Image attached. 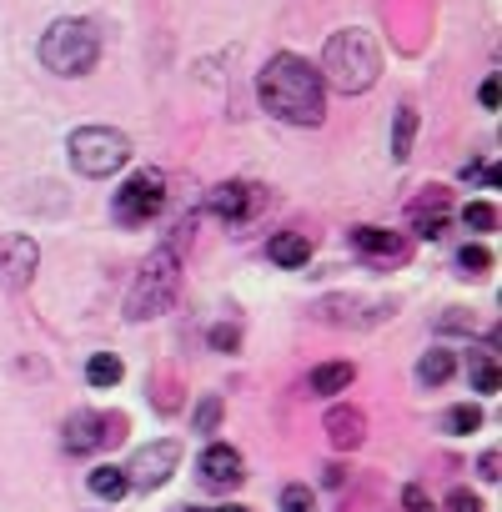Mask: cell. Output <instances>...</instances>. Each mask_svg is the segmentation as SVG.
Returning a JSON list of instances; mask_svg holds the SVG:
<instances>
[{"label":"cell","mask_w":502,"mask_h":512,"mask_svg":"<svg viewBox=\"0 0 502 512\" xmlns=\"http://www.w3.org/2000/svg\"><path fill=\"white\" fill-rule=\"evenodd\" d=\"M257 96L277 121H292V126H322V116H327L322 71H312V61H302L292 51L267 61V71L257 76Z\"/></svg>","instance_id":"6da1fadb"},{"label":"cell","mask_w":502,"mask_h":512,"mask_svg":"<svg viewBox=\"0 0 502 512\" xmlns=\"http://www.w3.org/2000/svg\"><path fill=\"white\" fill-rule=\"evenodd\" d=\"M377 76H382V51L367 31L352 26V31H337L327 41V51H322V81L327 86H337L347 96H362Z\"/></svg>","instance_id":"7a4b0ae2"},{"label":"cell","mask_w":502,"mask_h":512,"mask_svg":"<svg viewBox=\"0 0 502 512\" xmlns=\"http://www.w3.org/2000/svg\"><path fill=\"white\" fill-rule=\"evenodd\" d=\"M96 61H101V31L86 16L56 21L41 36V66L56 76H86V71H96Z\"/></svg>","instance_id":"3957f363"},{"label":"cell","mask_w":502,"mask_h":512,"mask_svg":"<svg viewBox=\"0 0 502 512\" xmlns=\"http://www.w3.org/2000/svg\"><path fill=\"white\" fill-rule=\"evenodd\" d=\"M176 287H181V251H176V246L151 251V262L141 267V277H136L131 297H126V317H131V322L161 317V312L176 302Z\"/></svg>","instance_id":"277c9868"},{"label":"cell","mask_w":502,"mask_h":512,"mask_svg":"<svg viewBox=\"0 0 502 512\" xmlns=\"http://www.w3.org/2000/svg\"><path fill=\"white\" fill-rule=\"evenodd\" d=\"M131 161V141L111 126H81L71 131V166L81 176H111Z\"/></svg>","instance_id":"5b68a950"},{"label":"cell","mask_w":502,"mask_h":512,"mask_svg":"<svg viewBox=\"0 0 502 512\" xmlns=\"http://www.w3.org/2000/svg\"><path fill=\"white\" fill-rule=\"evenodd\" d=\"M161 206H166V176L161 171H136L116 191V221L121 226H146Z\"/></svg>","instance_id":"8992f818"},{"label":"cell","mask_w":502,"mask_h":512,"mask_svg":"<svg viewBox=\"0 0 502 512\" xmlns=\"http://www.w3.org/2000/svg\"><path fill=\"white\" fill-rule=\"evenodd\" d=\"M176 462H181V447H176V442H151V447H141L121 472H126V487L151 492V487H161V482L176 472Z\"/></svg>","instance_id":"52a82bcc"},{"label":"cell","mask_w":502,"mask_h":512,"mask_svg":"<svg viewBox=\"0 0 502 512\" xmlns=\"http://www.w3.org/2000/svg\"><path fill=\"white\" fill-rule=\"evenodd\" d=\"M121 437V417H101V412H71L66 422V447L71 452H96L106 442Z\"/></svg>","instance_id":"ba28073f"},{"label":"cell","mask_w":502,"mask_h":512,"mask_svg":"<svg viewBox=\"0 0 502 512\" xmlns=\"http://www.w3.org/2000/svg\"><path fill=\"white\" fill-rule=\"evenodd\" d=\"M257 206H262V191L251 186V181H221V186L211 191V211H216L221 221H246Z\"/></svg>","instance_id":"9c48e42d"},{"label":"cell","mask_w":502,"mask_h":512,"mask_svg":"<svg viewBox=\"0 0 502 512\" xmlns=\"http://www.w3.org/2000/svg\"><path fill=\"white\" fill-rule=\"evenodd\" d=\"M447 221H452V201H447V191H427V196H417L412 201V231L417 236H427V241H437L442 231H447Z\"/></svg>","instance_id":"30bf717a"},{"label":"cell","mask_w":502,"mask_h":512,"mask_svg":"<svg viewBox=\"0 0 502 512\" xmlns=\"http://www.w3.org/2000/svg\"><path fill=\"white\" fill-rule=\"evenodd\" d=\"M36 262H41V246H36L31 236H11V241H6V262H0V272H6V287L21 292V287L31 282Z\"/></svg>","instance_id":"8fae6325"},{"label":"cell","mask_w":502,"mask_h":512,"mask_svg":"<svg viewBox=\"0 0 502 512\" xmlns=\"http://www.w3.org/2000/svg\"><path fill=\"white\" fill-rule=\"evenodd\" d=\"M201 477H206V487H236V482L246 477V472H241V452L226 447V442L206 447V452H201Z\"/></svg>","instance_id":"7c38bea8"},{"label":"cell","mask_w":502,"mask_h":512,"mask_svg":"<svg viewBox=\"0 0 502 512\" xmlns=\"http://www.w3.org/2000/svg\"><path fill=\"white\" fill-rule=\"evenodd\" d=\"M352 246L362 256H377V262H402V256H407V241L397 231H382V226H357L352 231Z\"/></svg>","instance_id":"4fadbf2b"},{"label":"cell","mask_w":502,"mask_h":512,"mask_svg":"<svg viewBox=\"0 0 502 512\" xmlns=\"http://www.w3.org/2000/svg\"><path fill=\"white\" fill-rule=\"evenodd\" d=\"M327 432H332L337 447H357V442L367 437V417H362L357 407H332V412H327Z\"/></svg>","instance_id":"5bb4252c"},{"label":"cell","mask_w":502,"mask_h":512,"mask_svg":"<svg viewBox=\"0 0 502 512\" xmlns=\"http://www.w3.org/2000/svg\"><path fill=\"white\" fill-rule=\"evenodd\" d=\"M272 262H277V267H307V262H312V241H307L302 231L272 236Z\"/></svg>","instance_id":"9a60e30c"},{"label":"cell","mask_w":502,"mask_h":512,"mask_svg":"<svg viewBox=\"0 0 502 512\" xmlns=\"http://www.w3.org/2000/svg\"><path fill=\"white\" fill-rule=\"evenodd\" d=\"M352 377H357V372H352V362H327V367H317V372H312V382H307V387H312L317 397H332V392H347V387H352Z\"/></svg>","instance_id":"2e32d148"},{"label":"cell","mask_w":502,"mask_h":512,"mask_svg":"<svg viewBox=\"0 0 502 512\" xmlns=\"http://www.w3.org/2000/svg\"><path fill=\"white\" fill-rule=\"evenodd\" d=\"M467 377H472V392H497V387H502L497 352H472V362H467Z\"/></svg>","instance_id":"e0dca14e"},{"label":"cell","mask_w":502,"mask_h":512,"mask_svg":"<svg viewBox=\"0 0 502 512\" xmlns=\"http://www.w3.org/2000/svg\"><path fill=\"white\" fill-rule=\"evenodd\" d=\"M452 372H457V362H452V352H442V347H432V352L417 362V377H422L427 387H442Z\"/></svg>","instance_id":"ac0fdd59"},{"label":"cell","mask_w":502,"mask_h":512,"mask_svg":"<svg viewBox=\"0 0 502 512\" xmlns=\"http://www.w3.org/2000/svg\"><path fill=\"white\" fill-rule=\"evenodd\" d=\"M121 372H126V367H121L116 352H96V357L86 362V382H91V387H116Z\"/></svg>","instance_id":"d6986e66"},{"label":"cell","mask_w":502,"mask_h":512,"mask_svg":"<svg viewBox=\"0 0 502 512\" xmlns=\"http://www.w3.org/2000/svg\"><path fill=\"white\" fill-rule=\"evenodd\" d=\"M412 136H417V111L402 106V111H397V126H392V156H397V161L412 156Z\"/></svg>","instance_id":"ffe728a7"},{"label":"cell","mask_w":502,"mask_h":512,"mask_svg":"<svg viewBox=\"0 0 502 512\" xmlns=\"http://www.w3.org/2000/svg\"><path fill=\"white\" fill-rule=\"evenodd\" d=\"M91 492L106 497V502L126 497V472H121V467H96V472H91Z\"/></svg>","instance_id":"44dd1931"},{"label":"cell","mask_w":502,"mask_h":512,"mask_svg":"<svg viewBox=\"0 0 502 512\" xmlns=\"http://www.w3.org/2000/svg\"><path fill=\"white\" fill-rule=\"evenodd\" d=\"M487 267H492V251H487V246H462V251H457V272H462V277H482Z\"/></svg>","instance_id":"7402d4cb"},{"label":"cell","mask_w":502,"mask_h":512,"mask_svg":"<svg viewBox=\"0 0 502 512\" xmlns=\"http://www.w3.org/2000/svg\"><path fill=\"white\" fill-rule=\"evenodd\" d=\"M462 226H467V231H492V226H497V206H492V201L462 206Z\"/></svg>","instance_id":"603a6c76"},{"label":"cell","mask_w":502,"mask_h":512,"mask_svg":"<svg viewBox=\"0 0 502 512\" xmlns=\"http://www.w3.org/2000/svg\"><path fill=\"white\" fill-rule=\"evenodd\" d=\"M477 427H482V412L472 402H462V407L447 412V432H477Z\"/></svg>","instance_id":"cb8c5ba5"},{"label":"cell","mask_w":502,"mask_h":512,"mask_svg":"<svg viewBox=\"0 0 502 512\" xmlns=\"http://www.w3.org/2000/svg\"><path fill=\"white\" fill-rule=\"evenodd\" d=\"M282 512H317V497H312V487H287L282 492Z\"/></svg>","instance_id":"d4e9b609"},{"label":"cell","mask_w":502,"mask_h":512,"mask_svg":"<svg viewBox=\"0 0 502 512\" xmlns=\"http://www.w3.org/2000/svg\"><path fill=\"white\" fill-rule=\"evenodd\" d=\"M216 422H221V397H206L196 407V432H216Z\"/></svg>","instance_id":"484cf974"},{"label":"cell","mask_w":502,"mask_h":512,"mask_svg":"<svg viewBox=\"0 0 502 512\" xmlns=\"http://www.w3.org/2000/svg\"><path fill=\"white\" fill-rule=\"evenodd\" d=\"M462 176H467V181H487V186H497V171H492V161H477V166H467Z\"/></svg>","instance_id":"4316f807"},{"label":"cell","mask_w":502,"mask_h":512,"mask_svg":"<svg viewBox=\"0 0 502 512\" xmlns=\"http://www.w3.org/2000/svg\"><path fill=\"white\" fill-rule=\"evenodd\" d=\"M452 512H482V502H477L472 492H462V487H457V492H452Z\"/></svg>","instance_id":"83f0119b"},{"label":"cell","mask_w":502,"mask_h":512,"mask_svg":"<svg viewBox=\"0 0 502 512\" xmlns=\"http://www.w3.org/2000/svg\"><path fill=\"white\" fill-rule=\"evenodd\" d=\"M477 101H482L487 111H497V76H487V81H482V91H477Z\"/></svg>","instance_id":"f1b7e54d"},{"label":"cell","mask_w":502,"mask_h":512,"mask_svg":"<svg viewBox=\"0 0 502 512\" xmlns=\"http://www.w3.org/2000/svg\"><path fill=\"white\" fill-rule=\"evenodd\" d=\"M211 347L231 352V347H236V327H216V332H211Z\"/></svg>","instance_id":"f546056e"},{"label":"cell","mask_w":502,"mask_h":512,"mask_svg":"<svg viewBox=\"0 0 502 512\" xmlns=\"http://www.w3.org/2000/svg\"><path fill=\"white\" fill-rule=\"evenodd\" d=\"M477 472L487 477V482H497L502 472H497V452H482V462H477Z\"/></svg>","instance_id":"4dcf8cb0"},{"label":"cell","mask_w":502,"mask_h":512,"mask_svg":"<svg viewBox=\"0 0 502 512\" xmlns=\"http://www.w3.org/2000/svg\"><path fill=\"white\" fill-rule=\"evenodd\" d=\"M196 512V507H191ZM211 512H246V507H211Z\"/></svg>","instance_id":"1f68e13d"}]
</instances>
